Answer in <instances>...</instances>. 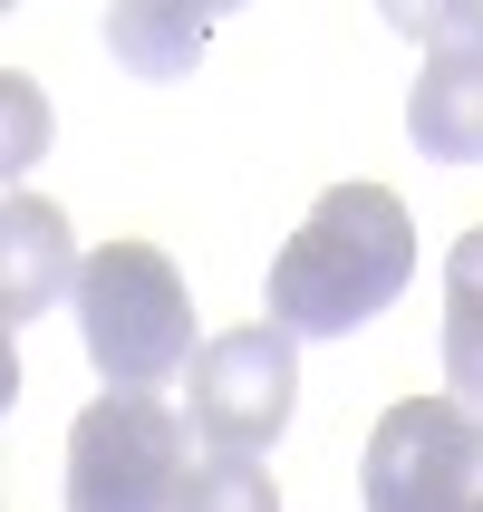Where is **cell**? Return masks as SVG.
Returning a JSON list of instances; mask_svg holds the SVG:
<instances>
[{
	"label": "cell",
	"mask_w": 483,
	"mask_h": 512,
	"mask_svg": "<svg viewBox=\"0 0 483 512\" xmlns=\"http://www.w3.org/2000/svg\"><path fill=\"white\" fill-rule=\"evenodd\" d=\"M213 39V10H155V0H126L107 10V49L136 68V78H184Z\"/></svg>",
	"instance_id": "9"
},
{
	"label": "cell",
	"mask_w": 483,
	"mask_h": 512,
	"mask_svg": "<svg viewBox=\"0 0 483 512\" xmlns=\"http://www.w3.org/2000/svg\"><path fill=\"white\" fill-rule=\"evenodd\" d=\"M290 406H300V348L271 319L203 339V358L184 368V426H194L203 455H252L261 464L290 435Z\"/></svg>",
	"instance_id": "4"
},
{
	"label": "cell",
	"mask_w": 483,
	"mask_h": 512,
	"mask_svg": "<svg viewBox=\"0 0 483 512\" xmlns=\"http://www.w3.org/2000/svg\"><path fill=\"white\" fill-rule=\"evenodd\" d=\"M416 281V223L387 184H329L310 223L271 252V329L348 339Z\"/></svg>",
	"instance_id": "1"
},
{
	"label": "cell",
	"mask_w": 483,
	"mask_h": 512,
	"mask_svg": "<svg viewBox=\"0 0 483 512\" xmlns=\"http://www.w3.org/2000/svg\"><path fill=\"white\" fill-rule=\"evenodd\" d=\"M406 136L435 165H483V49H426L406 87Z\"/></svg>",
	"instance_id": "7"
},
{
	"label": "cell",
	"mask_w": 483,
	"mask_h": 512,
	"mask_svg": "<svg viewBox=\"0 0 483 512\" xmlns=\"http://www.w3.org/2000/svg\"><path fill=\"white\" fill-rule=\"evenodd\" d=\"M78 339L116 397H155L165 377L203 358L194 348V290L155 242H107L78 271Z\"/></svg>",
	"instance_id": "2"
},
{
	"label": "cell",
	"mask_w": 483,
	"mask_h": 512,
	"mask_svg": "<svg viewBox=\"0 0 483 512\" xmlns=\"http://www.w3.org/2000/svg\"><path fill=\"white\" fill-rule=\"evenodd\" d=\"M368 512H483V416L455 397H397L358 464Z\"/></svg>",
	"instance_id": "5"
},
{
	"label": "cell",
	"mask_w": 483,
	"mask_h": 512,
	"mask_svg": "<svg viewBox=\"0 0 483 512\" xmlns=\"http://www.w3.org/2000/svg\"><path fill=\"white\" fill-rule=\"evenodd\" d=\"M39 145H49V107H39V97H29V78L10 68V155H0V165L29 174V155H39Z\"/></svg>",
	"instance_id": "12"
},
{
	"label": "cell",
	"mask_w": 483,
	"mask_h": 512,
	"mask_svg": "<svg viewBox=\"0 0 483 512\" xmlns=\"http://www.w3.org/2000/svg\"><path fill=\"white\" fill-rule=\"evenodd\" d=\"M387 20L406 29V39H426V49H483V0H397Z\"/></svg>",
	"instance_id": "11"
},
{
	"label": "cell",
	"mask_w": 483,
	"mask_h": 512,
	"mask_svg": "<svg viewBox=\"0 0 483 512\" xmlns=\"http://www.w3.org/2000/svg\"><path fill=\"white\" fill-rule=\"evenodd\" d=\"M194 426L165 397H97L68 426V512H184Z\"/></svg>",
	"instance_id": "3"
},
{
	"label": "cell",
	"mask_w": 483,
	"mask_h": 512,
	"mask_svg": "<svg viewBox=\"0 0 483 512\" xmlns=\"http://www.w3.org/2000/svg\"><path fill=\"white\" fill-rule=\"evenodd\" d=\"M184 512H281V493L252 455H203L194 484H184Z\"/></svg>",
	"instance_id": "10"
},
{
	"label": "cell",
	"mask_w": 483,
	"mask_h": 512,
	"mask_svg": "<svg viewBox=\"0 0 483 512\" xmlns=\"http://www.w3.org/2000/svg\"><path fill=\"white\" fill-rule=\"evenodd\" d=\"M78 271H87V261H78V242H68V213L20 184V194L0 203V319L29 329L39 310L78 300Z\"/></svg>",
	"instance_id": "6"
},
{
	"label": "cell",
	"mask_w": 483,
	"mask_h": 512,
	"mask_svg": "<svg viewBox=\"0 0 483 512\" xmlns=\"http://www.w3.org/2000/svg\"><path fill=\"white\" fill-rule=\"evenodd\" d=\"M445 397L483 416V223L445 252Z\"/></svg>",
	"instance_id": "8"
}]
</instances>
